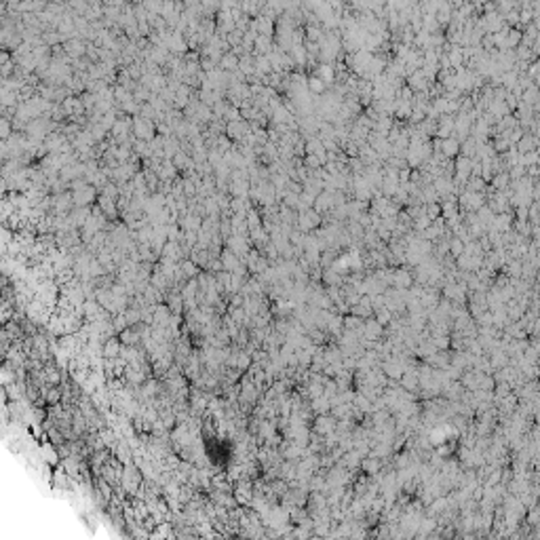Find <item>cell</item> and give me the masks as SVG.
I'll return each mask as SVG.
<instances>
[{"instance_id":"7c38bea8","label":"cell","mask_w":540,"mask_h":540,"mask_svg":"<svg viewBox=\"0 0 540 540\" xmlns=\"http://www.w3.org/2000/svg\"><path fill=\"white\" fill-rule=\"evenodd\" d=\"M118 351H120V344H118V340H108V344L103 346V353H106L108 357H116V355H118Z\"/></svg>"},{"instance_id":"30bf717a","label":"cell","mask_w":540,"mask_h":540,"mask_svg":"<svg viewBox=\"0 0 540 540\" xmlns=\"http://www.w3.org/2000/svg\"><path fill=\"white\" fill-rule=\"evenodd\" d=\"M247 226H249V232L260 228V226H264V220L260 218V213L255 211V209H251V211L247 213Z\"/></svg>"},{"instance_id":"7a4b0ae2","label":"cell","mask_w":540,"mask_h":540,"mask_svg":"<svg viewBox=\"0 0 540 540\" xmlns=\"http://www.w3.org/2000/svg\"><path fill=\"white\" fill-rule=\"evenodd\" d=\"M72 199H74V207H93L97 203V199H99V190L95 186L87 184L84 188L74 190Z\"/></svg>"},{"instance_id":"277c9868","label":"cell","mask_w":540,"mask_h":540,"mask_svg":"<svg viewBox=\"0 0 540 540\" xmlns=\"http://www.w3.org/2000/svg\"><path fill=\"white\" fill-rule=\"evenodd\" d=\"M97 205L101 207L103 215H106L108 220H116V218H118V213H120L118 203H116L114 199H108V197H101V195H99V199H97Z\"/></svg>"},{"instance_id":"9c48e42d","label":"cell","mask_w":540,"mask_h":540,"mask_svg":"<svg viewBox=\"0 0 540 540\" xmlns=\"http://www.w3.org/2000/svg\"><path fill=\"white\" fill-rule=\"evenodd\" d=\"M180 270H182V274L186 276V281H190V278H197L199 274H201V268L192 262V260H184V262H180Z\"/></svg>"},{"instance_id":"52a82bcc","label":"cell","mask_w":540,"mask_h":540,"mask_svg":"<svg viewBox=\"0 0 540 540\" xmlns=\"http://www.w3.org/2000/svg\"><path fill=\"white\" fill-rule=\"evenodd\" d=\"M220 70H224V72H236L239 70V57L232 53V51H228V53H224L222 55V59H220V66H218Z\"/></svg>"},{"instance_id":"8992f818","label":"cell","mask_w":540,"mask_h":540,"mask_svg":"<svg viewBox=\"0 0 540 540\" xmlns=\"http://www.w3.org/2000/svg\"><path fill=\"white\" fill-rule=\"evenodd\" d=\"M220 260H222V264H224V270H228V272H234L243 264V260L236 253H232L230 249H224L222 255H220Z\"/></svg>"},{"instance_id":"ba28073f","label":"cell","mask_w":540,"mask_h":540,"mask_svg":"<svg viewBox=\"0 0 540 540\" xmlns=\"http://www.w3.org/2000/svg\"><path fill=\"white\" fill-rule=\"evenodd\" d=\"M272 72H274V70H272V63H270V57L268 55H255V74L270 76Z\"/></svg>"},{"instance_id":"8fae6325","label":"cell","mask_w":540,"mask_h":540,"mask_svg":"<svg viewBox=\"0 0 540 540\" xmlns=\"http://www.w3.org/2000/svg\"><path fill=\"white\" fill-rule=\"evenodd\" d=\"M13 135V125H11V118H0V137H3V142H7V139Z\"/></svg>"},{"instance_id":"4fadbf2b","label":"cell","mask_w":540,"mask_h":540,"mask_svg":"<svg viewBox=\"0 0 540 540\" xmlns=\"http://www.w3.org/2000/svg\"><path fill=\"white\" fill-rule=\"evenodd\" d=\"M310 89L312 91H323V80L321 78H310Z\"/></svg>"},{"instance_id":"3957f363","label":"cell","mask_w":540,"mask_h":540,"mask_svg":"<svg viewBox=\"0 0 540 540\" xmlns=\"http://www.w3.org/2000/svg\"><path fill=\"white\" fill-rule=\"evenodd\" d=\"M251 182L249 180H232L230 182V197L232 199H249Z\"/></svg>"},{"instance_id":"5bb4252c","label":"cell","mask_w":540,"mask_h":540,"mask_svg":"<svg viewBox=\"0 0 540 540\" xmlns=\"http://www.w3.org/2000/svg\"><path fill=\"white\" fill-rule=\"evenodd\" d=\"M306 163L312 165V167H317V165H321V159H319V156H312V154H310L308 159H306Z\"/></svg>"},{"instance_id":"6da1fadb","label":"cell","mask_w":540,"mask_h":540,"mask_svg":"<svg viewBox=\"0 0 540 540\" xmlns=\"http://www.w3.org/2000/svg\"><path fill=\"white\" fill-rule=\"evenodd\" d=\"M133 135L137 139H146V142H152L156 137V123L142 116H133Z\"/></svg>"},{"instance_id":"5b68a950","label":"cell","mask_w":540,"mask_h":540,"mask_svg":"<svg viewBox=\"0 0 540 540\" xmlns=\"http://www.w3.org/2000/svg\"><path fill=\"white\" fill-rule=\"evenodd\" d=\"M70 218H72V224H74V228H82V226L89 222L91 218V207H74L72 211H70Z\"/></svg>"}]
</instances>
